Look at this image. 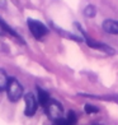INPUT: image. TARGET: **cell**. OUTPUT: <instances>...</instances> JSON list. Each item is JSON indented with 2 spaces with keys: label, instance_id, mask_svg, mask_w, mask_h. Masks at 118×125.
Here are the masks:
<instances>
[{
  "label": "cell",
  "instance_id": "6da1fadb",
  "mask_svg": "<svg viewBox=\"0 0 118 125\" xmlns=\"http://www.w3.org/2000/svg\"><path fill=\"white\" fill-rule=\"evenodd\" d=\"M7 92H8V98L12 102H17L23 96V87H22V84L15 78L12 77V78H9Z\"/></svg>",
  "mask_w": 118,
  "mask_h": 125
},
{
  "label": "cell",
  "instance_id": "7a4b0ae2",
  "mask_svg": "<svg viewBox=\"0 0 118 125\" xmlns=\"http://www.w3.org/2000/svg\"><path fill=\"white\" fill-rule=\"evenodd\" d=\"M27 24L29 27V31L33 36H34L37 40H41L42 37H44L48 33V28L44 26L42 22L36 21V19H32L29 18L27 21Z\"/></svg>",
  "mask_w": 118,
  "mask_h": 125
},
{
  "label": "cell",
  "instance_id": "3957f363",
  "mask_svg": "<svg viewBox=\"0 0 118 125\" xmlns=\"http://www.w3.org/2000/svg\"><path fill=\"white\" fill-rule=\"evenodd\" d=\"M46 114H47V116L51 119L52 121H57V120L64 119L62 117L64 116V109H62V106H61L60 102L55 101V100L50 101V104L46 107Z\"/></svg>",
  "mask_w": 118,
  "mask_h": 125
},
{
  "label": "cell",
  "instance_id": "277c9868",
  "mask_svg": "<svg viewBox=\"0 0 118 125\" xmlns=\"http://www.w3.org/2000/svg\"><path fill=\"white\" fill-rule=\"evenodd\" d=\"M24 102H25V110H24V115L25 116H33L37 111V104L38 101L34 97L33 93H27L24 96Z\"/></svg>",
  "mask_w": 118,
  "mask_h": 125
},
{
  "label": "cell",
  "instance_id": "5b68a950",
  "mask_svg": "<svg viewBox=\"0 0 118 125\" xmlns=\"http://www.w3.org/2000/svg\"><path fill=\"white\" fill-rule=\"evenodd\" d=\"M102 26H103V30L107 33H110V35H118V21L105 19Z\"/></svg>",
  "mask_w": 118,
  "mask_h": 125
},
{
  "label": "cell",
  "instance_id": "8992f818",
  "mask_svg": "<svg viewBox=\"0 0 118 125\" xmlns=\"http://www.w3.org/2000/svg\"><path fill=\"white\" fill-rule=\"evenodd\" d=\"M37 93H38V98H37L38 104L46 109L47 105L50 104V101H51V98H50V94L46 92V91H43L42 88H39V87H37Z\"/></svg>",
  "mask_w": 118,
  "mask_h": 125
},
{
  "label": "cell",
  "instance_id": "52a82bcc",
  "mask_svg": "<svg viewBox=\"0 0 118 125\" xmlns=\"http://www.w3.org/2000/svg\"><path fill=\"white\" fill-rule=\"evenodd\" d=\"M0 28H1L3 31H5L7 33H9V35H12V36H14V37H17V38H19V40H20V36H19L18 33H17V32L13 30V28L9 26V24L5 23V22H4L1 18H0Z\"/></svg>",
  "mask_w": 118,
  "mask_h": 125
},
{
  "label": "cell",
  "instance_id": "ba28073f",
  "mask_svg": "<svg viewBox=\"0 0 118 125\" xmlns=\"http://www.w3.org/2000/svg\"><path fill=\"white\" fill-rule=\"evenodd\" d=\"M8 83H9L8 74L5 73L4 69H0V91L7 89L8 88Z\"/></svg>",
  "mask_w": 118,
  "mask_h": 125
},
{
  "label": "cell",
  "instance_id": "9c48e42d",
  "mask_svg": "<svg viewBox=\"0 0 118 125\" xmlns=\"http://www.w3.org/2000/svg\"><path fill=\"white\" fill-rule=\"evenodd\" d=\"M77 123V116L74 111H69L66 119H64V125H76Z\"/></svg>",
  "mask_w": 118,
  "mask_h": 125
},
{
  "label": "cell",
  "instance_id": "30bf717a",
  "mask_svg": "<svg viewBox=\"0 0 118 125\" xmlns=\"http://www.w3.org/2000/svg\"><path fill=\"white\" fill-rule=\"evenodd\" d=\"M84 14H85L86 17H89V18L94 17L95 15V7H93V5H88V7L85 8V10H84Z\"/></svg>",
  "mask_w": 118,
  "mask_h": 125
},
{
  "label": "cell",
  "instance_id": "8fae6325",
  "mask_svg": "<svg viewBox=\"0 0 118 125\" xmlns=\"http://www.w3.org/2000/svg\"><path fill=\"white\" fill-rule=\"evenodd\" d=\"M85 112L86 114H95V112H98V107L92 106V105H85Z\"/></svg>",
  "mask_w": 118,
  "mask_h": 125
},
{
  "label": "cell",
  "instance_id": "7c38bea8",
  "mask_svg": "<svg viewBox=\"0 0 118 125\" xmlns=\"http://www.w3.org/2000/svg\"><path fill=\"white\" fill-rule=\"evenodd\" d=\"M52 125H64V119H61V120H57V121H53Z\"/></svg>",
  "mask_w": 118,
  "mask_h": 125
},
{
  "label": "cell",
  "instance_id": "4fadbf2b",
  "mask_svg": "<svg viewBox=\"0 0 118 125\" xmlns=\"http://www.w3.org/2000/svg\"><path fill=\"white\" fill-rule=\"evenodd\" d=\"M95 125H102V124H95Z\"/></svg>",
  "mask_w": 118,
  "mask_h": 125
}]
</instances>
